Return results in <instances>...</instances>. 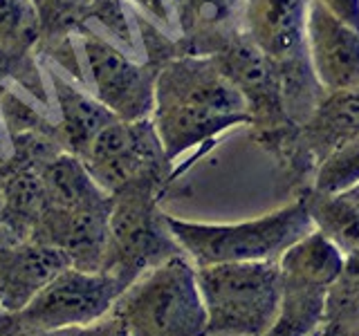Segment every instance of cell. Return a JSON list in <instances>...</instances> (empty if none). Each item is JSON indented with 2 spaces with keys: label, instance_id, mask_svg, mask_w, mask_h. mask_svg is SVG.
Masks as SVG:
<instances>
[{
  "label": "cell",
  "instance_id": "obj_18",
  "mask_svg": "<svg viewBox=\"0 0 359 336\" xmlns=\"http://www.w3.org/2000/svg\"><path fill=\"white\" fill-rule=\"evenodd\" d=\"M314 229L339 246L344 253L359 251V200L351 193H319L306 195Z\"/></svg>",
  "mask_w": 359,
  "mask_h": 336
},
{
  "label": "cell",
  "instance_id": "obj_29",
  "mask_svg": "<svg viewBox=\"0 0 359 336\" xmlns=\"http://www.w3.org/2000/svg\"><path fill=\"white\" fill-rule=\"evenodd\" d=\"M328 336H359V323L348 325V328H339L334 332H328Z\"/></svg>",
  "mask_w": 359,
  "mask_h": 336
},
{
  "label": "cell",
  "instance_id": "obj_21",
  "mask_svg": "<svg viewBox=\"0 0 359 336\" xmlns=\"http://www.w3.org/2000/svg\"><path fill=\"white\" fill-rule=\"evenodd\" d=\"M182 31H220L245 14V0H173Z\"/></svg>",
  "mask_w": 359,
  "mask_h": 336
},
{
  "label": "cell",
  "instance_id": "obj_7",
  "mask_svg": "<svg viewBox=\"0 0 359 336\" xmlns=\"http://www.w3.org/2000/svg\"><path fill=\"white\" fill-rule=\"evenodd\" d=\"M79 160L108 193L140 177L164 179L168 164L151 119H115L97 134Z\"/></svg>",
  "mask_w": 359,
  "mask_h": 336
},
{
  "label": "cell",
  "instance_id": "obj_23",
  "mask_svg": "<svg viewBox=\"0 0 359 336\" xmlns=\"http://www.w3.org/2000/svg\"><path fill=\"white\" fill-rule=\"evenodd\" d=\"M0 43L34 50L39 25L32 0H0Z\"/></svg>",
  "mask_w": 359,
  "mask_h": 336
},
{
  "label": "cell",
  "instance_id": "obj_31",
  "mask_svg": "<svg viewBox=\"0 0 359 336\" xmlns=\"http://www.w3.org/2000/svg\"><path fill=\"white\" fill-rule=\"evenodd\" d=\"M0 216H3V188H0Z\"/></svg>",
  "mask_w": 359,
  "mask_h": 336
},
{
  "label": "cell",
  "instance_id": "obj_22",
  "mask_svg": "<svg viewBox=\"0 0 359 336\" xmlns=\"http://www.w3.org/2000/svg\"><path fill=\"white\" fill-rule=\"evenodd\" d=\"M325 321L330 325L328 332L359 323V251L346 253L344 272L328 294Z\"/></svg>",
  "mask_w": 359,
  "mask_h": 336
},
{
  "label": "cell",
  "instance_id": "obj_1",
  "mask_svg": "<svg viewBox=\"0 0 359 336\" xmlns=\"http://www.w3.org/2000/svg\"><path fill=\"white\" fill-rule=\"evenodd\" d=\"M151 121L171 164L222 130L252 123L254 115L213 56L182 54L168 59L157 72Z\"/></svg>",
  "mask_w": 359,
  "mask_h": 336
},
{
  "label": "cell",
  "instance_id": "obj_32",
  "mask_svg": "<svg viewBox=\"0 0 359 336\" xmlns=\"http://www.w3.org/2000/svg\"><path fill=\"white\" fill-rule=\"evenodd\" d=\"M312 336H325V334H323V332H314Z\"/></svg>",
  "mask_w": 359,
  "mask_h": 336
},
{
  "label": "cell",
  "instance_id": "obj_3",
  "mask_svg": "<svg viewBox=\"0 0 359 336\" xmlns=\"http://www.w3.org/2000/svg\"><path fill=\"white\" fill-rule=\"evenodd\" d=\"M128 336H207V309L196 265L177 253L149 269L110 309Z\"/></svg>",
  "mask_w": 359,
  "mask_h": 336
},
{
  "label": "cell",
  "instance_id": "obj_17",
  "mask_svg": "<svg viewBox=\"0 0 359 336\" xmlns=\"http://www.w3.org/2000/svg\"><path fill=\"white\" fill-rule=\"evenodd\" d=\"M330 289L280 276V302L276 321L265 336H312L325 321Z\"/></svg>",
  "mask_w": 359,
  "mask_h": 336
},
{
  "label": "cell",
  "instance_id": "obj_27",
  "mask_svg": "<svg viewBox=\"0 0 359 336\" xmlns=\"http://www.w3.org/2000/svg\"><path fill=\"white\" fill-rule=\"evenodd\" d=\"M133 3L137 7H142L146 14H151L153 20H157V25H160L162 29L180 27L173 0H133Z\"/></svg>",
  "mask_w": 359,
  "mask_h": 336
},
{
  "label": "cell",
  "instance_id": "obj_16",
  "mask_svg": "<svg viewBox=\"0 0 359 336\" xmlns=\"http://www.w3.org/2000/svg\"><path fill=\"white\" fill-rule=\"evenodd\" d=\"M41 179L50 206L79 209L108 200L112 193L101 188L83 162L72 153H59L41 166Z\"/></svg>",
  "mask_w": 359,
  "mask_h": 336
},
{
  "label": "cell",
  "instance_id": "obj_6",
  "mask_svg": "<svg viewBox=\"0 0 359 336\" xmlns=\"http://www.w3.org/2000/svg\"><path fill=\"white\" fill-rule=\"evenodd\" d=\"M76 31L90 92L110 112H115L117 119H151L155 108V81L162 65L133 59L115 41L101 36L88 25H81Z\"/></svg>",
  "mask_w": 359,
  "mask_h": 336
},
{
  "label": "cell",
  "instance_id": "obj_24",
  "mask_svg": "<svg viewBox=\"0 0 359 336\" xmlns=\"http://www.w3.org/2000/svg\"><path fill=\"white\" fill-rule=\"evenodd\" d=\"M32 52L34 50L0 43V85L18 81L20 85L32 90V92L39 94V90L43 92V83H39V67L32 59Z\"/></svg>",
  "mask_w": 359,
  "mask_h": 336
},
{
  "label": "cell",
  "instance_id": "obj_13",
  "mask_svg": "<svg viewBox=\"0 0 359 336\" xmlns=\"http://www.w3.org/2000/svg\"><path fill=\"white\" fill-rule=\"evenodd\" d=\"M50 74L52 92L59 106V132H61V146L65 153H72L81 157L86 148L97 134L104 130L108 123L117 119L115 112H110L101 101L86 88H76L65 76Z\"/></svg>",
  "mask_w": 359,
  "mask_h": 336
},
{
  "label": "cell",
  "instance_id": "obj_2",
  "mask_svg": "<svg viewBox=\"0 0 359 336\" xmlns=\"http://www.w3.org/2000/svg\"><path fill=\"white\" fill-rule=\"evenodd\" d=\"M166 224L196 267L278 260L287 246L314 229L306 197L247 222L207 224L166 216Z\"/></svg>",
  "mask_w": 359,
  "mask_h": 336
},
{
  "label": "cell",
  "instance_id": "obj_10",
  "mask_svg": "<svg viewBox=\"0 0 359 336\" xmlns=\"http://www.w3.org/2000/svg\"><path fill=\"white\" fill-rule=\"evenodd\" d=\"M308 59L317 83L328 94L359 88V29L310 0L306 18Z\"/></svg>",
  "mask_w": 359,
  "mask_h": 336
},
{
  "label": "cell",
  "instance_id": "obj_9",
  "mask_svg": "<svg viewBox=\"0 0 359 336\" xmlns=\"http://www.w3.org/2000/svg\"><path fill=\"white\" fill-rule=\"evenodd\" d=\"M110 211L112 195L97 204L79 209L48 204L29 240L61 249L74 269L99 272L108 244Z\"/></svg>",
  "mask_w": 359,
  "mask_h": 336
},
{
  "label": "cell",
  "instance_id": "obj_30",
  "mask_svg": "<svg viewBox=\"0 0 359 336\" xmlns=\"http://www.w3.org/2000/svg\"><path fill=\"white\" fill-rule=\"evenodd\" d=\"M348 193H351V195H355V197L359 200V186H355V188H351V190H348Z\"/></svg>",
  "mask_w": 359,
  "mask_h": 336
},
{
  "label": "cell",
  "instance_id": "obj_19",
  "mask_svg": "<svg viewBox=\"0 0 359 336\" xmlns=\"http://www.w3.org/2000/svg\"><path fill=\"white\" fill-rule=\"evenodd\" d=\"M95 0H32L39 25V43L56 45L88 22L90 7Z\"/></svg>",
  "mask_w": 359,
  "mask_h": 336
},
{
  "label": "cell",
  "instance_id": "obj_20",
  "mask_svg": "<svg viewBox=\"0 0 359 336\" xmlns=\"http://www.w3.org/2000/svg\"><path fill=\"white\" fill-rule=\"evenodd\" d=\"M355 186H359V134L334 146L314 177V190L328 195L348 193Z\"/></svg>",
  "mask_w": 359,
  "mask_h": 336
},
{
  "label": "cell",
  "instance_id": "obj_14",
  "mask_svg": "<svg viewBox=\"0 0 359 336\" xmlns=\"http://www.w3.org/2000/svg\"><path fill=\"white\" fill-rule=\"evenodd\" d=\"M344 260L346 253L339 246L319 229H312L280 253L278 269L283 278L332 289L344 272Z\"/></svg>",
  "mask_w": 359,
  "mask_h": 336
},
{
  "label": "cell",
  "instance_id": "obj_4",
  "mask_svg": "<svg viewBox=\"0 0 359 336\" xmlns=\"http://www.w3.org/2000/svg\"><path fill=\"white\" fill-rule=\"evenodd\" d=\"M207 336H265L280 302L278 260L196 267Z\"/></svg>",
  "mask_w": 359,
  "mask_h": 336
},
{
  "label": "cell",
  "instance_id": "obj_5",
  "mask_svg": "<svg viewBox=\"0 0 359 336\" xmlns=\"http://www.w3.org/2000/svg\"><path fill=\"white\" fill-rule=\"evenodd\" d=\"M162 182L157 177H140L112 193L108 244L99 272L119 278L126 287L149 269L184 253L168 231L166 216L157 209Z\"/></svg>",
  "mask_w": 359,
  "mask_h": 336
},
{
  "label": "cell",
  "instance_id": "obj_15",
  "mask_svg": "<svg viewBox=\"0 0 359 336\" xmlns=\"http://www.w3.org/2000/svg\"><path fill=\"white\" fill-rule=\"evenodd\" d=\"M3 188V222L18 240H29L48 206L41 166H14L0 177Z\"/></svg>",
  "mask_w": 359,
  "mask_h": 336
},
{
  "label": "cell",
  "instance_id": "obj_25",
  "mask_svg": "<svg viewBox=\"0 0 359 336\" xmlns=\"http://www.w3.org/2000/svg\"><path fill=\"white\" fill-rule=\"evenodd\" d=\"M52 336H128L126 325L119 316L108 312L106 316L97 318L88 325H74V328H63L52 332Z\"/></svg>",
  "mask_w": 359,
  "mask_h": 336
},
{
  "label": "cell",
  "instance_id": "obj_11",
  "mask_svg": "<svg viewBox=\"0 0 359 336\" xmlns=\"http://www.w3.org/2000/svg\"><path fill=\"white\" fill-rule=\"evenodd\" d=\"M72 267L67 255L50 244L18 240L0 249V307L20 312L39 291Z\"/></svg>",
  "mask_w": 359,
  "mask_h": 336
},
{
  "label": "cell",
  "instance_id": "obj_8",
  "mask_svg": "<svg viewBox=\"0 0 359 336\" xmlns=\"http://www.w3.org/2000/svg\"><path fill=\"white\" fill-rule=\"evenodd\" d=\"M128 287L106 272L67 267L34 296L20 314L39 328L56 332L106 316Z\"/></svg>",
  "mask_w": 359,
  "mask_h": 336
},
{
  "label": "cell",
  "instance_id": "obj_26",
  "mask_svg": "<svg viewBox=\"0 0 359 336\" xmlns=\"http://www.w3.org/2000/svg\"><path fill=\"white\" fill-rule=\"evenodd\" d=\"M0 336H52V332L29 323L20 312L0 307Z\"/></svg>",
  "mask_w": 359,
  "mask_h": 336
},
{
  "label": "cell",
  "instance_id": "obj_12",
  "mask_svg": "<svg viewBox=\"0 0 359 336\" xmlns=\"http://www.w3.org/2000/svg\"><path fill=\"white\" fill-rule=\"evenodd\" d=\"M310 0H245V36L267 59H292L306 43Z\"/></svg>",
  "mask_w": 359,
  "mask_h": 336
},
{
  "label": "cell",
  "instance_id": "obj_28",
  "mask_svg": "<svg viewBox=\"0 0 359 336\" xmlns=\"http://www.w3.org/2000/svg\"><path fill=\"white\" fill-rule=\"evenodd\" d=\"M317 3L332 11L337 18H341L348 25L359 29V0H317Z\"/></svg>",
  "mask_w": 359,
  "mask_h": 336
}]
</instances>
